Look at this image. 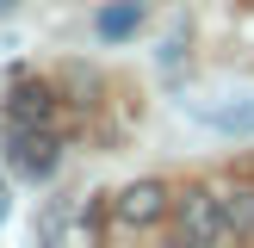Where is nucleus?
<instances>
[{
    "instance_id": "1",
    "label": "nucleus",
    "mask_w": 254,
    "mask_h": 248,
    "mask_svg": "<svg viewBox=\"0 0 254 248\" xmlns=\"http://www.w3.org/2000/svg\"><path fill=\"white\" fill-rule=\"evenodd\" d=\"M174 230H180V242H198V248H211V242H230V223H223V198H217V186H186V192H174Z\"/></svg>"
},
{
    "instance_id": "2",
    "label": "nucleus",
    "mask_w": 254,
    "mask_h": 248,
    "mask_svg": "<svg viewBox=\"0 0 254 248\" xmlns=\"http://www.w3.org/2000/svg\"><path fill=\"white\" fill-rule=\"evenodd\" d=\"M6 161H12V174H25V180H50V174L62 168V136L50 130V124H12Z\"/></svg>"
},
{
    "instance_id": "3",
    "label": "nucleus",
    "mask_w": 254,
    "mask_h": 248,
    "mask_svg": "<svg viewBox=\"0 0 254 248\" xmlns=\"http://www.w3.org/2000/svg\"><path fill=\"white\" fill-rule=\"evenodd\" d=\"M112 217H118L124 230H155L161 217H174V186L168 180H130L112 198Z\"/></svg>"
},
{
    "instance_id": "4",
    "label": "nucleus",
    "mask_w": 254,
    "mask_h": 248,
    "mask_svg": "<svg viewBox=\"0 0 254 248\" xmlns=\"http://www.w3.org/2000/svg\"><path fill=\"white\" fill-rule=\"evenodd\" d=\"M56 118V87L50 81H12V93H6V124H50Z\"/></svg>"
},
{
    "instance_id": "5",
    "label": "nucleus",
    "mask_w": 254,
    "mask_h": 248,
    "mask_svg": "<svg viewBox=\"0 0 254 248\" xmlns=\"http://www.w3.org/2000/svg\"><path fill=\"white\" fill-rule=\"evenodd\" d=\"M143 19H149L143 0H112V6L93 12V31H99V44H124V37L143 31Z\"/></svg>"
},
{
    "instance_id": "6",
    "label": "nucleus",
    "mask_w": 254,
    "mask_h": 248,
    "mask_svg": "<svg viewBox=\"0 0 254 248\" xmlns=\"http://www.w3.org/2000/svg\"><path fill=\"white\" fill-rule=\"evenodd\" d=\"M217 198H223L230 242H248V236H254V180H230V186H217Z\"/></svg>"
},
{
    "instance_id": "7",
    "label": "nucleus",
    "mask_w": 254,
    "mask_h": 248,
    "mask_svg": "<svg viewBox=\"0 0 254 248\" xmlns=\"http://www.w3.org/2000/svg\"><path fill=\"white\" fill-rule=\"evenodd\" d=\"M192 118H205L211 130H254V99H236V106H192Z\"/></svg>"
},
{
    "instance_id": "8",
    "label": "nucleus",
    "mask_w": 254,
    "mask_h": 248,
    "mask_svg": "<svg viewBox=\"0 0 254 248\" xmlns=\"http://www.w3.org/2000/svg\"><path fill=\"white\" fill-rule=\"evenodd\" d=\"M12 6H19V0H0V12H12Z\"/></svg>"
}]
</instances>
